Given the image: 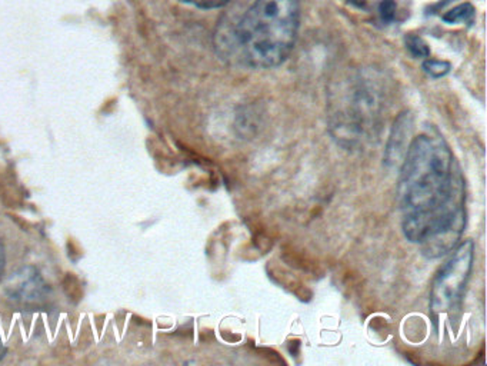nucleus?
I'll return each mask as SVG.
<instances>
[{
  "mask_svg": "<svg viewBox=\"0 0 487 366\" xmlns=\"http://www.w3.org/2000/svg\"><path fill=\"white\" fill-rule=\"evenodd\" d=\"M397 193L404 236L427 258L451 252L465 229V182L443 138L420 135L411 142Z\"/></svg>",
  "mask_w": 487,
  "mask_h": 366,
  "instance_id": "obj_1",
  "label": "nucleus"
},
{
  "mask_svg": "<svg viewBox=\"0 0 487 366\" xmlns=\"http://www.w3.org/2000/svg\"><path fill=\"white\" fill-rule=\"evenodd\" d=\"M299 26V0H255L233 27L218 33L216 46L227 60L252 69H270L288 59Z\"/></svg>",
  "mask_w": 487,
  "mask_h": 366,
  "instance_id": "obj_2",
  "label": "nucleus"
},
{
  "mask_svg": "<svg viewBox=\"0 0 487 366\" xmlns=\"http://www.w3.org/2000/svg\"><path fill=\"white\" fill-rule=\"evenodd\" d=\"M378 85L364 79L350 80V85L336 103L333 128L340 139L359 142L372 136L382 112Z\"/></svg>",
  "mask_w": 487,
  "mask_h": 366,
  "instance_id": "obj_3",
  "label": "nucleus"
},
{
  "mask_svg": "<svg viewBox=\"0 0 487 366\" xmlns=\"http://www.w3.org/2000/svg\"><path fill=\"white\" fill-rule=\"evenodd\" d=\"M474 259V243L465 240L436 276L430 292V309L436 315L451 312L462 299Z\"/></svg>",
  "mask_w": 487,
  "mask_h": 366,
  "instance_id": "obj_4",
  "label": "nucleus"
},
{
  "mask_svg": "<svg viewBox=\"0 0 487 366\" xmlns=\"http://www.w3.org/2000/svg\"><path fill=\"white\" fill-rule=\"evenodd\" d=\"M412 136V117L409 113H401L396 122L390 133V139L386 149V162L392 166H397L408 152L411 145L409 138Z\"/></svg>",
  "mask_w": 487,
  "mask_h": 366,
  "instance_id": "obj_5",
  "label": "nucleus"
},
{
  "mask_svg": "<svg viewBox=\"0 0 487 366\" xmlns=\"http://www.w3.org/2000/svg\"><path fill=\"white\" fill-rule=\"evenodd\" d=\"M18 277L19 279L15 283L9 285L12 296L20 299H36V296H40V294H42L45 283L37 273H27L23 270V273Z\"/></svg>",
  "mask_w": 487,
  "mask_h": 366,
  "instance_id": "obj_6",
  "label": "nucleus"
},
{
  "mask_svg": "<svg viewBox=\"0 0 487 366\" xmlns=\"http://www.w3.org/2000/svg\"><path fill=\"white\" fill-rule=\"evenodd\" d=\"M473 16H474V8L470 4H462L453 8L452 11H449L448 13H444L441 19L446 23H465V22H470Z\"/></svg>",
  "mask_w": 487,
  "mask_h": 366,
  "instance_id": "obj_7",
  "label": "nucleus"
},
{
  "mask_svg": "<svg viewBox=\"0 0 487 366\" xmlns=\"http://www.w3.org/2000/svg\"><path fill=\"white\" fill-rule=\"evenodd\" d=\"M406 49L411 52L412 56L418 59H427L430 56V49L425 40L418 34H408L404 39Z\"/></svg>",
  "mask_w": 487,
  "mask_h": 366,
  "instance_id": "obj_8",
  "label": "nucleus"
},
{
  "mask_svg": "<svg viewBox=\"0 0 487 366\" xmlns=\"http://www.w3.org/2000/svg\"><path fill=\"white\" fill-rule=\"evenodd\" d=\"M423 69L425 72L434 77V79H439V77H443L448 74L452 69V65L449 62H446V60H434V59H426L423 62Z\"/></svg>",
  "mask_w": 487,
  "mask_h": 366,
  "instance_id": "obj_9",
  "label": "nucleus"
},
{
  "mask_svg": "<svg viewBox=\"0 0 487 366\" xmlns=\"http://www.w3.org/2000/svg\"><path fill=\"white\" fill-rule=\"evenodd\" d=\"M182 4L192 5L199 9H219L229 4L230 0H179Z\"/></svg>",
  "mask_w": 487,
  "mask_h": 366,
  "instance_id": "obj_10",
  "label": "nucleus"
},
{
  "mask_svg": "<svg viewBox=\"0 0 487 366\" xmlns=\"http://www.w3.org/2000/svg\"><path fill=\"white\" fill-rule=\"evenodd\" d=\"M396 4L394 0H382V4L379 5V13L383 22L390 23L396 18Z\"/></svg>",
  "mask_w": 487,
  "mask_h": 366,
  "instance_id": "obj_11",
  "label": "nucleus"
},
{
  "mask_svg": "<svg viewBox=\"0 0 487 366\" xmlns=\"http://www.w3.org/2000/svg\"><path fill=\"white\" fill-rule=\"evenodd\" d=\"M6 266V254H5V247L4 243L0 242V277H2Z\"/></svg>",
  "mask_w": 487,
  "mask_h": 366,
  "instance_id": "obj_12",
  "label": "nucleus"
},
{
  "mask_svg": "<svg viewBox=\"0 0 487 366\" xmlns=\"http://www.w3.org/2000/svg\"><path fill=\"white\" fill-rule=\"evenodd\" d=\"M6 355V348L4 345V341H2V336H0V360H2Z\"/></svg>",
  "mask_w": 487,
  "mask_h": 366,
  "instance_id": "obj_13",
  "label": "nucleus"
},
{
  "mask_svg": "<svg viewBox=\"0 0 487 366\" xmlns=\"http://www.w3.org/2000/svg\"><path fill=\"white\" fill-rule=\"evenodd\" d=\"M349 2H350V4H353V5H356L357 8H363V6H364L363 0H349Z\"/></svg>",
  "mask_w": 487,
  "mask_h": 366,
  "instance_id": "obj_14",
  "label": "nucleus"
}]
</instances>
